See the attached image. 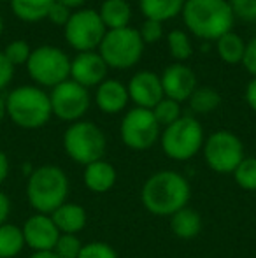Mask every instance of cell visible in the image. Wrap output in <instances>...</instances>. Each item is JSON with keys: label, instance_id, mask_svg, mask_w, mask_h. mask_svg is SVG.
I'll return each mask as SVG.
<instances>
[{"label": "cell", "instance_id": "obj_1", "mask_svg": "<svg viewBox=\"0 0 256 258\" xmlns=\"http://www.w3.org/2000/svg\"><path fill=\"white\" fill-rule=\"evenodd\" d=\"M192 197L190 181L176 170H158L142 184L140 201L147 213L158 218H170L188 206Z\"/></svg>", "mask_w": 256, "mask_h": 258}, {"label": "cell", "instance_id": "obj_2", "mask_svg": "<svg viewBox=\"0 0 256 258\" xmlns=\"http://www.w3.org/2000/svg\"><path fill=\"white\" fill-rule=\"evenodd\" d=\"M183 18L188 30L204 41H218L232 32L235 20L228 0H186Z\"/></svg>", "mask_w": 256, "mask_h": 258}, {"label": "cell", "instance_id": "obj_3", "mask_svg": "<svg viewBox=\"0 0 256 258\" xmlns=\"http://www.w3.org/2000/svg\"><path fill=\"white\" fill-rule=\"evenodd\" d=\"M68 177L58 165H41L28 174L27 201L35 213L51 214L68 201Z\"/></svg>", "mask_w": 256, "mask_h": 258}, {"label": "cell", "instance_id": "obj_4", "mask_svg": "<svg viewBox=\"0 0 256 258\" xmlns=\"http://www.w3.org/2000/svg\"><path fill=\"white\" fill-rule=\"evenodd\" d=\"M7 116L20 128L35 130L53 116L49 95L39 86H20L6 97Z\"/></svg>", "mask_w": 256, "mask_h": 258}, {"label": "cell", "instance_id": "obj_5", "mask_svg": "<svg viewBox=\"0 0 256 258\" xmlns=\"http://www.w3.org/2000/svg\"><path fill=\"white\" fill-rule=\"evenodd\" d=\"M63 150L72 162L79 165H90L93 162L104 160L107 150L106 134L92 121L70 123L63 134Z\"/></svg>", "mask_w": 256, "mask_h": 258}, {"label": "cell", "instance_id": "obj_6", "mask_svg": "<svg viewBox=\"0 0 256 258\" xmlns=\"http://www.w3.org/2000/svg\"><path fill=\"white\" fill-rule=\"evenodd\" d=\"M204 128L193 116H181L178 121L161 130L160 144L163 153L176 162L193 158L204 148Z\"/></svg>", "mask_w": 256, "mask_h": 258}, {"label": "cell", "instance_id": "obj_7", "mask_svg": "<svg viewBox=\"0 0 256 258\" xmlns=\"http://www.w3.org/2000/svg\"><path fill=\"white\" fill-rule=\"evenodd\" d=\"M100 48V56L107 67L123 69L133 67L140 60L144 53V41L139 30L132 27L120 28V30H107Z\"/></svg>", "mask_w": 256, "mask_h": 258}, {"label": "cell", "instance_id": "obj_8", "mask_svg": "<svg viewBox=\"0 0 256 258\" xmlns=\"http://www.w3.org/2000/svg\"><path fill=\"white\" fill-rule=\"evenodd\" d=\"M27 71L39 86L55 88L70 78V60L55 46H39L32 49Z\"/></svg>", "mask_w": 256, "mask_h": 258}, {"label": "cell", "instance_id": "obj_9", "mask_svg": "<svg viewBox=\"0 0 256 258\" xmlns=\"http://www.w3.org/2000/svg\"><path fill=\"white\" fill-rule=\"evenodd\" d=\"M204 160L216 174H233L244 156V144L230 130H218L204 143Z\"/></svg>", "mask_w": 256, "mask_h": 258}, {"label": "cell", "instance_id": "obj_10", "mask_svg": "<svg viewBox=\"0 0 256 258\" xmlns=\"http://www.w3.org/2000/svg\"><path fill=\"white\" fill-rule=\"evenodd\" d=\"M121 141L133 151H146L160 141L161 126L158 125L153 111L142 107L130 109L121 119Z\"/></svg>", "mask_w": 256, "mask_h": 258}, {"label": "cell", "instance_id": "obj_11", "mask_svg": "<svg viewBox=\"0 0 256 258\" xmlns=\"http://www.w3.org/2000/svg\"><path fill=\"white\" fill-rule=\"evenodd\" d=\"M106 34L107 28L100 20L99 11L93 9L75 11L65 25V39L68 46L79 53L95 51L102 44Z\"/></svg>", "mask_w": 256, "mask_h": 258}, {"label": "cell", "instance_id": "obj_12", "mask_svg": "<svg viewBox=\"0 0 256 258\" xmlns=\"http://www.w3.org/2000/svg\"><path fill=\"white\" fill-rule=\"evenodd\" d=\"M51 111L62 121H81V118L90 109V93L88 88L77 85L72 79L60 83L49 93Z\"/></svg>", "mask_w": 256, "mask_h": 258}, {"label": "cell", "instance_id": "obj_13", "mask_svg": "<svg viewBox=\"0 0 256 258\" xmlns=\"http://www.w3.org/2000/svg\"><path fill=\"white\" fill-rule=\"evenodd\" d=\"M25 237V244L34 253L37 251H53L56 241L62 234L56 228L55 221L49 214L35 213L27 218L21 227Z\"/></svg>", "mask_w": 256, "mask_h": 258}, {"label": "cell", "instance_id": "obj_14", "mask_svg": "<svg viewBox=\"0 0 256 258\" xmlns=\"http://www.w3.org/2000/svg\"><path fill=\"white\" fill-rule=\"evenodd\" d=\"M160 79L163 95L179 104L190 100V97L197 90V76L192 69L183 63H174L167 67Z\"/></svg>", "mask_w": 256, "mask_h": 258}, {"label": "cell", "instance_id": "obj_15", "mask_svg": "<svg viewBox=\"0 0 256 258\" xmlns=\"http://www.w3.org/2000/svg\"><path fill=\"white\" fill-rule=\"evenodd\" d=\"M128 97L135 102L137 107L149 109L153 111L156 104L163 99V88H161V79L154 72L142 71L137 72L128 83Z\"/></svg>", "mask_w": 256, "mask_h": 258}, {"label": "cell", "instance_id": "obj_16", "mask_svg": "<svg viewBox=\"0 0 256 258\" xmlns=\"http://www.w3.org/2000/svg\"><path fill=\"white\" fill-rule=\"evenodd\" d=\"M106 74H107L106 61L95 51L79 53L70 61V79L77 83V85L84 86V88L97 86L102 81H106Z\"/></svg>", "mask_w": 256, "mask_h": 258}, {"label": "cell", "instance_id": "obj_17", "mask_svg": "<svg viewBox=\"0 0 256 258\" xmlns=\"http://www.w3.org/2000/svg\"><path fill=\"white\" fill-rule=\"evenodd\" d=\"M130 97L128 88L116 79H106L99 85L95 93V102L106 114H118L127 107Z\"/></svg>", "mask_w": 256, "mask_h": 258}, {"label": "cell", "instance_id": "obj_18", "mask_svg": "<svg viewBox=\"0 0 256 258\" xmlns=\"http://www.w3.org/2000/svg\"><path fill=\"white\" fill-rule=\"evenodd\" d=\"M82 181H84V186L93 194H107L116 184L118 172L113 163H109L107 160H99L84 167Z\"/></svg>", "mask_w": 256, "mask_h": 258}, {"label": "cell", "instance_id": "obj_19", "mask_svg": "<svg viewBox=\"0 0 256 258\" xmlns=\"http://www.w3.org/2000/svg\"><path fill=\"white\" fill-rule=\"evenodd\" d=\"M49 216L53 218L56 228L60 230V234H72L77 235L82 228L88 223V213L81 204L75 202H65Z\"/></svg>", "mask_w": 256, "mask_h": 258}, {"label": "cell", "instance_id": "obj_20", "mask_svg": "<svg viewBox=\"0 0 256 258\" xmlns=\"http://www.w3.org/2000/svg\"><path fill=\"white\" fill-rule=\"evenodd\" d=\"M170 230L178 239L190 241L202 232V216L197 209L186 206L170 216Z\"/></svg>", "mask_w": 256, "mask_h": 258}, {"label": "cell", "instance_id": "obj_21", "mask_svg": "<svg viewBox=\"0 0 256 258\" xmlns=\"http://www.w3.org/2000/svg\"><path fill=\"white\" fill-rule=\"evenodd\" d=\"M186 0H139V6L146 20L163 21L172 20L183 13Z\"/></svg>", "mask_w": 256, "mask_h": 258}, {"label": "cell", "instance_id": "obj_22", "mask_svg": "<svg viewBox=\"0 0 256 258\" xmlns=\"http://www.w3.org/2000/svg\"><path fill=\"white\" fill-rule=\"evenodd\" d=\"M100 20L107 30L127 28L132 18V9L127 0H106L99 11Z\"/></svg>", "mask_w": 256, "mask_h": 258}, {"label": "cell", "instance_id": "obj_23", "mask_svg": "<svg viewBox=\"0 0 256 258\" xmlns=\"http://www.w3.org/2000/svg\"><path fill=\"white\" fill-rule=\"evenodd\" d=\"M25 237L21 227L14 223L0 225V258H14L25 248Z\"/></svg>", "mask_w": 256, "mask_h": 258}, {"label": "cell", "instance_id": "obj_24", "mask_svg": "<svg viewBox=\"0 0 256 258\" xmlns=\"http://www.w3.org/2000/svg\"><path fill=\"white\" fill-rule=\"evenodd\" d=\"M53 4L55 0H11V9L23 21H41L48 18Z\"/></svg>", "mask_w": 256, "mask_h": 258}, {"label": "cell", "instance_id": "obj_25", "mask_svg": "<svg viewBox=\"0 0 256 258\" xmlns=\"http://www.w3.org/2000/svg\"><path fill=\"white\" fill-rule=\"evenodd\" d=\"M218 54L223 61L226 63H239L244 58V51H246V44L244 41L233 32H228L223 37H219L218 41Z\"/></svg>", "mask_w": 256, "mask_h": 258}, {"label": "cell", "instance_id": "obj_26", "mask_svg": "<svg viewBox=\"0 0 256 258\" xmlns=\"http://www.w3.org/2000/svg\"><path fill=\"white\" fill-rule=\"evenodd\" d=\"M188 102L193 112H197V114H207V112H212L218 109V105L221 104V95L214 88L202 86V88L195 90Z\"/></svg>", "mask_w": 256, "mask_h": 258}, {"label": "cell", "instance_id": "obj_27", "mask_svg": "<svg viewBox=\"0 0 256 258\" xmlns=\"http://www.w3.org/2000/svg\"><path fill=\"white\" fill-rule=\"evenodd\" d=\"M233 181L244 191H256V156H246L233 170Z\"/></svg>", "mask_w": 256, "mask_h": 258}, {"label": "cell", "instance_id": "obj_28", "mask_svg": "<svg viewBox=\"0 0 256 258\" xmlns=\"http://www.w3.org/2000/svg\"><path fill=\"white\" fill-rule=\"evenodd\" d=\"M153 114H154V118H156L158 125L165 128V126L172 125V123L178 121V119L183 116L181 114V104L176 102V100L167 99V97H163V99L156 104V107L153 109Z\"/></svg>", "mask_w": 256, "mask_h": 258}, {"label": "cell", "instance_id": "obj_29", "mask_svg": "<svg viewBox=\"0 0 256 258\" xmlns=\"http://www.w3.org/2000/svg\"><path fill=\"white\" fill-rule=\"evenodd\" d=\"M168 42V51L176 60H188L193 54V46L190 37L183 30H172L167 35Z\"/></svg>", "mask_w": 256, "mask_h": 258}, {"label": "cell", "instance_id": "obj_30", "mask_svg": "<svg viewBox=\"0 0 256 258\" xmlns=\"http://www.w3.org/2000/svg\"><path fill=\"white\" fill-rule=\"evenodd\" d=\"M82 242L77 235L72 234H62L56 241L55 248H53V253H55L58 258H79L82 249Z\"/></svg>", "mask_w": 256, "mask_h": 258}, {"label": "cell", "instance_id": "obj_31", "mask_svg": "<svg viewBox=\"0 0 256 258\" xmlns=\"http://www.w3.org/2000/svg\"><path fill=\"white\" fill-rule=\"evenodd\" d=\"M4 54H6V58L11 61V65L16 67V65L27 63L28 58H30V54H32V49L27 41H13L7 44L6 49H4Z\"/></svg>", "mask_w": 256, "mask_h": 258}, {"label": "cell", "instance_id": "obj_32", "mask_svg": "<svg viewBox=\"0 0 256 258\" xmlns=\"http://www.w3.org/2000/svg\"><path fill=\"white\" fill-rule=\"evenodd\" d=\"M79 258H120L118 251L111 244L104 241H92L86 242L81 249Z\"/></svg>", "mask_w": 256, "mask_h": 258}, {"label": "cell", "instance_id": "obj_33", "mask_svg": "<svg viewBox=\"0 0 256 258\" xmlns=\"http://www.w3.org/2000/svg\"><path fill=\"white\" fill-rule=\"evenodd\" d=\"M233 16L244 21H256V0H230Z\"/></svg>", "mask_w": 256, "mask_h": 258}, {"label": "cell", "instance_id": "obj_34", "mask_svg": "<svg viewBox=\"0 0 256 258\" xmlns=\"http://www.w3.org/2000/svg\"><path fill=\"white\" fill-rule=\"evenodd\" d=\"M139 34L142 37L144 44H153V42H158L163 37V27H161L160 21L146 20L140 27Z\"/></svg>", "mask_w": 256, "mask_h": 258}, {"label": "cell", "instance_id": "obj_35", "mask_svg": "<svg viewBox=\"0 0 256 258\" xmlns=\"http://www.w3.org/2000/svg\"><path fill=\"white\" fill-rule=\"evenodd\" d=\"M72 16V9H68V7H65L63 4L56 2L51 6V9H49L48 13V20L51 21L53 25H58V27H63L68 23V20H70Z\"/></svg>", "mask_w": 256, "mask_h": 258}, {"label": "cell", "instance_id": "obj_36", "mask_svg": "<svg viewBox=\"0 0 256 258\" xmlns=\"http://www.w3.org/2000/svg\"><path fill=\"white\" fill-rule=\"evenodd\" d=\"M242 63H244V67H246V71L249 72L253 78H256V37H253L246 44Z\"/></svg>", "mask_w": 256, "mask_h": 258}, {"label": "cell", "instance_id": "obj_37", "mask_svg": "<svg viewBox=\"0 0 256 258\" xmlns=\"http://www.w3.org/2000/svg\"><path fill=\"white\" fill-rule=\"evenodd\" d=\"M13 76H14V67L6 58V54L0 53V92L9 86V83L13 81Z\"/></svg>", "mask_w": 256, "mask_h": 258}, {"label": "cell", "instance_id": "obj_38", "mask_svg": "<svg viewBox=\"0 0 256 258\" xmlns=\"http://www.w3.org/2000/svg\"><path fill=\"white\" fill-rule=\"evenodd\" d=\"M11 214V199L7 197L6 191L0 190V225L7 223Z\"/></svg>", "mask_w": 256, "mask_h": 258}, {"label": "cell", "instance_id": "obj_39", "mask_svg": "<svg viewBox=\"0 0 256 258\" xmlns=\"http://www.w3.org/2000/svg\"><path fill=\"white\" fill-rule=\"evenodd\" d=\"M9 172H11L9 158H7V155L0 150V184L6 183V179L9 177Z\"/></svg>", "mask_w": 256, "mask_h": 258}, {"label": "cell", "instance_id": "obj_40", "mask_svg": "<svg viewBox=\"0 0 256 258\" xmlns=\"http://www.w3.org/2000/svg\"><path fill=\"white\" fill-rule=\"evenodd\" d=\"M246 102L256 112V78H253V81L246 88Z\"/></svg>", "mask_w": 256, "mask_h": 258}, {"label": "cell", "instance_id": "obj_41", "mask_svg": "<svg viewBox=\"0 0 256 258\" xmlns=\"http://www.w3.org/2000/svg\"><path fill=\"white\" fill-rule=\"evenodd\" d=\"M56 2L63 4V6L68 7V9H75V7H81L86 0H56Z\"/></svg>", "mask_w": 256, "mask_h": 258}, {"label": "cell", "instance_id": "obj_42", "mask_svg": "<svg viewBox=\"0 0 256 258\" xmlns=\"http://www.w3.org/2000/svg\"><path fill=\"white\" fill-rule=\"evenodd\" d=\"M30 258H58L53 251H37V253H32Z\"/></svg>", "mask_w": 256, "mask_h": 258}, {"label": "cell", "instance_id": "obj_43", "mask_svg": "<svg viewBox=\"0 0 256 258\" xmlns=\"http://www.w3.org/2000/svg\"><path fill=\"white\" fill-rule=\"evenodd\" d=\"M7 116V111H6V99L0 97V123L4 121V118Z\"/></svg>", "mask_w": 256, "mask_h": 258}, {"label": "cell", "instance_id": "obj_44", "mask_svg": "<svg viewBox=\"0 0 256 258\" xmlns=\"http://www.w3.org/2000/svg\"><path fill=\"white\" fill-rule=\"evenodd\" d=\"M2 30H4V23H2V18H0V34H2Z\"/></svg>", "mask_w": 256, "mask_h": 258}]
</instances>
